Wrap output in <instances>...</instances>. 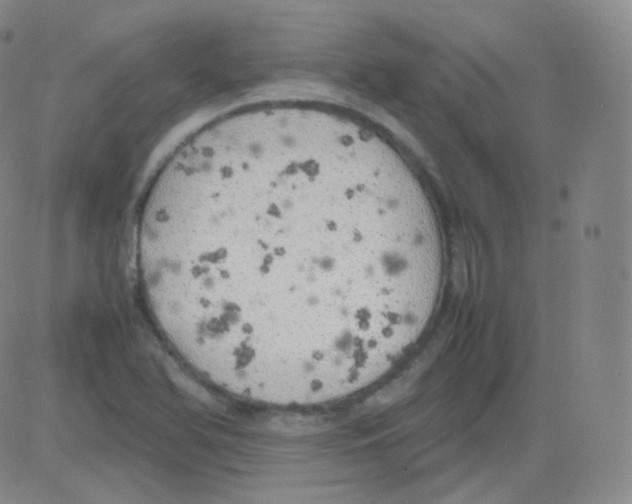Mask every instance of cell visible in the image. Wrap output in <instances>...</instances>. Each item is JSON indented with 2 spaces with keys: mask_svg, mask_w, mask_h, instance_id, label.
Returning <instances> with one entry per match:
<instances>
[{
  "mask_svg": "<svg viewBox=\"0 0 632 504\" xmlns=\"http://www.w3.org/2000/svg\"><path fill=\"white\" fill-rule=\"evenodd\" d=\"M140 283L154 324L243 400L319 404L385 373L440 262L404 164L333 120L223 116L164 164L143 204Z\"/></svg>",
  "mask_w": 632,
  "mask_h": 504,
  "instance_id": "obj_1",
  "label": "cell"
}]
</instances>
